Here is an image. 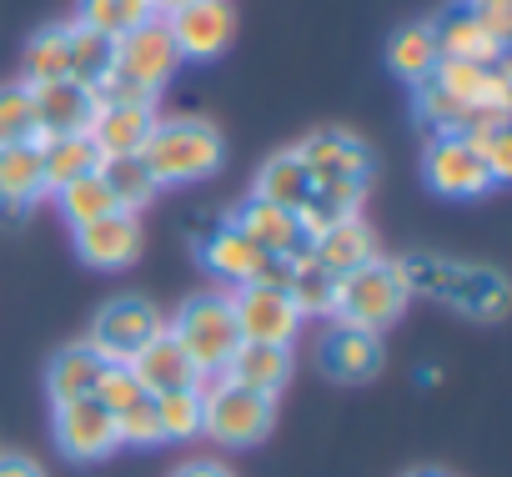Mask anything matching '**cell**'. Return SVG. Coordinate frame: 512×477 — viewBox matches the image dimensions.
<instances>
[{"label":"cell","mask_w":512,"mask_h":477,"mask_svg":"<svg viewBox=\"0 0 512 477\" xmlns=\"http://www.w3.org/2000/svg\"><path fill=\"white\" fill-rule=\"evenodd\" d=\"M106 372V357L91 347V342H76V347H61L56 362L46 367V392L51 402H71V397H91L96 392V377Z\"/></svg>","instance_id":"obj_26"},{"label":"cell","mask_w":512,"mask_h":477,"mask_svg":"<svg viewBox=\"0 0 512 477\" xmlns=\"http://www.w3.org/2000/svg\"><path fill=\"white\" fill-rule=\"evenodd\" d=\"M201 392V432H211L216 442L226 447H251V442H262L277 422V397H262V392H251V387H236L226 382L221 372L216 377H201L196 382Z\"/></svg>","instance_id":"obj_3"},{"label":"cell","mask_w":512,"mask_h":477,"mask_svg":"<svg viewBox=\"0 0 512 477\" xmlns=\"http://www.w3.org/2000/svg\"><path fill=\"white\" fill-rule=\"evenodd\" d=\"M111 51H116V41L96 36L81 21L46 26L26 46V81H86V86H96L111 71Z\"/></svg>","instance_id":"obj_2"},{"label":"cell","mask_w":512,"mask_h":477,"mask_svg":"<svg viewBox=\"0 0 512 477\" xmlns=\"http://www.w3.org/2000/svg\"><path fill=\"white\" fill-rule=\"evenodd\" d=\"M36 96L26 81L0 86V146L6 141H36Z\"/></svg>","instance_id":"obj_36"},{"label":"cell","mask_w":512,"mask_h":477,"mask_svg":"<svg viewBox=\"0 0 512 477\" xmlns=\"http://www.w3.org/2000/svg\"><path fill=\"white\" fill-rule=\"evenodd\" d=\"M141 161L151 166L156 186H186V181H201L211 176L221 161H226V141L211 121H196V116H176V121H156L146 146H141Z\"/></svg>","instance_id":"obj_1"},{"label":"cell","mask_w":512,"mask_h":477,"mask_svg":"<svg viewBox=\"0 0 512 477\" xmlns=\"http://www.w3.org/2000/svg\"><path fill=\"white\" fill-rule=\"evenodd\" d=\"M111 66H116L121 76H131L136 86H146V91H156V96H161V86L181 71V51H176V41H171L166 21H161V16H151V21H141L136 31L116 36Z\"/></svg>","instance_id":"obj_8"},{"label":"cell","mask_w":512,"mask_h":477,"mask_svg":"<svg viewBox=\"0 0 512 477\" xmlns=\"http://www.w3.org/2000/svg\"><path fill=\"white\" fill-rule=\"evenodd\" d=\"M437 61H442V51H437V36H432V26H402L397 36H392V46H387V66L402 76V81H427L432 71H437Z\"/></svg>","instance_id":"obj_29"},{"label":"cell","mask_w":512,"mask_h":477,"mask_svg":"<svg viewBox=\"0 0 512 477\" xmlns=\"http://www.w3.org/2000/svg\"><path fill=\"white\" fill-rule=\"evenodd\" d=\"M287 297H292V307H297L302 317H332V312H337V277H332L327 267H317L312 252H307V257L292 262Z\"/></svg>","instance_id":"obj_30"},{"label":"cell","mask_w":512,"mask_h":477,"mask_svg":"<svg viewBox=\"0 0 512 477\" xmlns=\"http://www.w3.org/2000/svg\"><path fill=\"white\" fill-rule=\"evenodd\" d=\"M91 91H96V106H156V91L136 86V81H131V76H121L116 66H111Z\"/></svg>","instance_id":"obj_39"},{"label":"cell","mask_w":512,"mask_h":477,"mask_svg":"<svg viewBox=\"0 0 512 477\" xmlns=\"http://www.w3.org/2000/svg\"><path fill=\"white\" fill-rule=\"evenodd\" d=\"M56 206H61V216H66L71 226H86V221H96V216L121 211L116 196H111V186L101 181V171H86V176L66 181V186L56 191Z\"/></svg>","instance_id":"obj_32"},{"label":"cell","mask_w":512,"mask_h":477,"mask_svg":"<svg viewBox=\"0 0 512 477\" xmlns=\"http://www.w3.org/2000/svg\"><path fill=\"white\" fill-rule=\"evenodd\" d=\"M422 171H427V186L452 201H467V196H482L487 186H497L482 151L467 136H437L422 156Z\"/></svg>","instance_id":"obj_13"},{"label":"cell","mask_w":512,"mask_h":477,"mask_svg":"<svg viewBox=\"0 0 512 477\" xmlns=\"http://www.w3.org/2000/svg\"><path fill=\"white\" fill-rule=\"evenodd\" d=\"M417 91V116H422V126L432 131V136H462V126H467V101H457V96H447L432 76L427 81H417L412 86Z\"/></svg>","instance_id":"obj_34"},{"label":"cell","mask_w":512,"mask_h":477,"mask_svg":"<svg viewBox=\"0 0 512 477\" xmlns=\"http://www.w3.org/2000/svg\"><path fill=\"white\" fill-rule=\"evenodd\" d=\"M226 382L236 387H251L262 397H277L292 377V347H272V342H236V352L226 357L221 367Z\"/></svg>","instance_id":"obj_22"},{"label":"cell","mask_w":512,"mask_h":477,"mask_svg":"<svg viewBox=\"0 0 512 477\" xmlns=\"http://www.w3.org/2000/svg\"><path fill=\"white\" fill-rule=\"evenodd\" d=\"M36 96V131L41 136H81L96 121V91L86 81H26ZM36 136V141H41Z\"/></svg>","instance_id":"obj_14"},{"label":"cell","mask_w":512,"mask_h":477,"mask_svg":"<svg viewBox=\"0 0 512 477\" xmlns=\"http://www.w3.org/2000/svg\"><path fill=\"white\" fill-rule=\"evenodd\" d=\"M101 181L111 186V196H116V206L121 211H141L161 186H156V176H151V166L141 161V156H101Z\"/></svg>","instance_id":"obj_31"},{"label":"cell","mask_w":512,"mask_h":477,"mask_svg":"<svg viewBox=\"0 0 512 477\" xmlns=\"http://www.w3.org/2000/svg\"><path fill=\"white\" fill-rule=\"evenodd\" d=\"M176 6H186V0H151V16H171Z\"/></svg>","instance_id":"obj_44"},{"label":"cell","mask_w":512,"mask_h":477,"mask_svg":"<svg viewBox=\"0 0 512 477\" xmlns=\"http://www.w3.org/2000/svg\"><path fill=\"white\" fill-rule=\"evenodd\" d=\"M161 21H166L181 61H216L231 46V36H236L231 0H186V6H176Z\"/></svg>","instance_id":"obj_9"},{"label":"cell","mask_w":512,"mask_h":477,"mask_svg":"<svg viewBox=\"0 0 512 477\" xmlns=\"http://www.w3.org/2000/svg\"><path fill=\"white\" fill-rule=\"evenodd\" d=\"M0 477H46L41 462L21 457V452H0Z\"/></svg>","instance_id":"obj_42"},{"label":"cell","mask_w":512,"mask_h":477,"mask_svg":"<svg viewBox=\"0 0 512 477\" xmlns=\"http://www.w3.org/2000/svg\"><path fill=\"white\" fill-rule=\"evenodd\" d=\"M176 477H231L221 462H186V467H176Z\"/></svg>","instance_id":"obj_43"},{"label":"cell","mask_w":512,"mask_h":477,"mask_svg":"<svg viewBox=\"0 0 512 477\" xmlns=\"http://www.w3.org/2000/svg\"><path fill=\"white\" fill-rule=\"evenodd\" d=\"M156 422L166 442H186L201 432V392L196 387H176V392H156Z\"/></svg>","instance_id":"obj_35"},{"label":"cell","mask_w":512,"mask_h":477,"mask_svg":"<svg viewBox=\"0 0 512 477\" xmlns=\"http://www.w3.org/2000/svg\"><path fill=\"white\" fill-rule=\"evenodd\" d=\"M166 332L181 342V352L196 362L201 377H216L226 367V357L236 352V342H241L236 312H231V292H201V297H191Z\"/></svg>","instance_id":"obj_5"},{"label":"cell","mask_w":512,"mask_h":477,"mask_svg":"<svg viewBox=\"0 0 512 477\" xmlns=\"http://www.w3.org/2000/svg\"><path fill=\"white\" fill-rule=\"evenodd\" d=\"M297 161L307 166L312 186H322V181H367L372 176V151L347 131H312L297 146Z\"/></svg>","instance_id":"obj_16"},{"label":"cell","mask_w":512,"mask_h":477,"mask_svg":"<svg viewBox=\"0 0 512 477\" xmlns=\"http://www.w3.org/2000/svg\"><path fill=\"white\" fill-rule=\"evenodd\" d=\"M312 262L327 267L332 277H347V272L377 262V236L362 216H342V221H332L327 231L312 236Z\"/></svg>","instance_id":"obj_21"},{"label":"cell","mask_w":512,"mask_h":477,"mask_svg":"<svg viewBox=\"0 0 512 477\" xmlns=\"http://www.w3.org/2000/svg\"><path fill=\"white\" fill-rule=\"evenodd\" d=\"M161 312L146 302V297H116L96 312L91 322V347L106 357V362H131L156 332H161Z\"/></svg>","instance_id":"obj_11"},{"label":"cell","mask_w":512,"mask_h":477,"mask_svg":"<svg viewBox=\"0 0 512 477\" xmlns=\"http://www.w3.org/2000/svg\"><path fill=\"white\" fill-rule=\"evenodd\" d=\"M472 16H477V26H482L497 46H507V36H512V6H507V0H477Z\"/></svg>","instance_id":"obj_41"},{"label":"cell","mask_w":512,"mask_h":477,"mask_svg":"<svg viewBox=\"0 0 512 477\" xmlns=\"http://www.w3.org/2000/svg\"><path fill=\"white\" fill-rule=\"evenodd\" d=\"M91 397L116 417V412H126V407H131L136 397H146V392H141V382L131 377V367H126V362H106V372L96 377V392H91Z\"/></svg>","instance_id":"obj_38"},{"label":"cell","mask_w":512,"mask_h":477,"mask_svg":"<svg viewBox=\"0 0 512 477\" xmlns=\"http://www.w3.org/2000/svg\"><path fill=\"white\" fill-rule=\"evenodd\" d=\"M36 146H41L46 191H61L66 181H76V176H86V171L101 166V151H96L91 131H81V136H41Z\"/></svg>","instance_id":"obj_27"},{"label":"cell","mask_w":512,"mask_h":477,"mask_svg":"<svg viewBox=\"0 0 512 477\" xmlns=\"http://www.w3.org/2000/svg\"><path fill=\"white\" fill-rule=\"evenodd\" d=\"M317 362H322V372L337 377V382H367V377L382 372V337L367 332V327L332 322V327L322 332Z\"/></svg>","instance_id":"obj_17"},{"label":"cell","mask_w":512,"mask_h":477,"mask_svg":"<svg viewBox=\"0 0 512 477\" xmlns=\"http://www.w3.org/2000/svg\"><path fill=\"white\" fill-rule=\"evenodd\" d=\"M231 312H236L241 342H272V347H292L307 322L282 287H236Z\"/></svg>","instance_id":"obj_10"},{"label":"cell","mask_w":512,"mask_h":477,"mask_svg":"<svg viewBox=\"0 0 512 477\" xmlns=\"http://www.w3.org/2000/svg\"><path fill=\"white\" fill-rule=\"evenodd\" d=\"M51 432H56V447L76 462H101L121 447L116 437V417L96 402V397H71V402H56L51 412Z\"/></svg>","instance_id":"obj_12"},{"label":"cell","mask_w":512,"mask_h":477,"mask_svg":"<svg viewBox=\"0 0 512 477\" xmlns=\"http://www.w3.org/2000/svg\"><path fill=\"white\" fill-rule=\"evenodd\" d=\"M116 437H121V447H156V442H166V437H161V422H156L151 392L136 397L126 412H116Z\"/></svg>","instance_id":"obj_37"},{"label":"cell","mask_w":512,"mask_h":477,"mask_svg":"<svg viewBox=\"0 0 512 477\" xmlns=\"http://www.w3.org/2000/svg\"><path fill=\"white\" fill-rule=\"evenodd\" d=\"M417 477H437V472H417Z\"/></svg>","instance_id":"obj_45"},{"label":"cell","mask_w":512,"mask_h":477,"mask_svg":"<svg viewBox=\"0 0 512 477\" xmlns=\"http://www.w3.org/2000/svg\"><path fill=\"white\" fill-rule=\"evenodd\" d=\"M472 146L482 151V161H487L492 181H507V176H512V141H507V126H492V131H482Z\"/></svg>","instance_id":"obj_40"},{"label":"cell","mask_w":512,"mask_h":477,"mask_svg":"<svg viewBox=\"0 0 512 477\" xmlns=\"http://www.w3.org/2000/svg\"><path fill=\"white\" fill-rule=\"evenodd\" d=\"M231 226H241L246 236L262 252H272V257H287V262H297V257H307L312 252V242H307V231H302V221H297V211H282V206H272V201H241L236 206V216H231Z\"/></svg>","instance_id":"obj_18"},{"label":"cell","mask_w":512,"mask_h":477,"mask_svg":"<svg viewBox=\"0 0 512 477\" xmlns=\"http://www.w3.org/2000/svg\"><path fill=\"white\" fill-rule=\"evenodd\" d=\"M432 81H437L447 96L467 101V106H507V71H502V61L487 66V61L442 56L437 71H432Z\"/></svg>","instance_id":"obj_23"},{"label":"cell","mask_w":512,"mask_h":477,"mask_svg":"<svg viewBox=\"0 0 512 477\" xmlns=\"http://www.w3.org/2000/svg\"><path fill=\"white\" fill-rule=\"evenodd\" d=\"M201 262H206V272H216L221 282H236V287H282L287 292V277H292V262L262 252L241 226L211 231L201 242Z\"/></svg>","instance_id":"obj_7"},{"label":"cell","mask_w":512,"mask_h":477,"mask_svg":"<svg viewBox=\"0 0 512 477\" xmlns=\"http://www.w3.org/2000/svg\"><path fill=\"white\" fill-rule=\"evenodd\" d=\"M76 21L91 26L96 36L116 41V36L136 31L141 21H151V0H81V6H76Z\"/></svg>","instance_id":"obj_33"},{"label":"cell","mask_w":512,"mask_h":477,"mask_svg":"<svg viewBox=\"0 0 512 477\" xmlns=\"http://www.w3.org/2000/svg\"><path fill=\"white\" fill-rule=\"evenodd\" d=\"M407 282H402V272H397V262H367V267H357V272H347V277H337V322H347V327H367V332H382L387 322H397L402 317V307H407Z\"/></svg>","instance_id":"obj_6"},{"label":"cell","mask_w":512,"mask_h":477,"mask_svg":"<svg viewBox=\"0 0 512 477\" xmlns=\"http://www.w3.org/2000/svg\"><path fill=\"white\" fill-rule=\"evenodd\" d=\"M136 252H141V221H136V211H111V216H96V221L76 226V257L86 267L116 272V267H131Z\"/></svg>","instance_id":"obj_15"},{"label":"cell","mask_w":512,"mask_h":477,"mask_svg":"<svg viewBox=\"0 0 512 477\" xmlns=\"http://www.w3.org/2000/svg\"><path fill=\"white\" fill-rule=\"evenodd\" d=\"M432 36H437V51H442V56L487 61V66H497V61H502V46L477 26L472 6H452V11H442V16L432 21Z\"/></svg>","instance_id":"obj_25"},{"label":"cell","mask_w":512,"mask_h":477,"mask_svg":"<svg viewBox=\"0 0 512 477\" xmlns=\"http://www.w3.org/2000/svg\"><path fill=\"white\" fill-rule=\"evenodd\" d=\"M256 201H272V206H282V211H297L307 196H312V176H307V166L297 161V151H277L262 171H256V191H251Z\"/></svg>","instance_id":"obj_28"},{"label":"cell","mask_w":512,"mask_h":477,"mask_svg":"<svg viewBox=\"0 0 512 477\" xmlns=\"http://www.w3.org/2000/svg\"><path fill=\"white\" fill-rule=\"evenodd\" d=\"M41 196H46L41 146L36 141H6V146H0V216L21 221Z\"/></svg>","instance_id":"obj_19"},{"label":"cell","mask_w":512,"mask_h":477,"mask_svg":"<svg viewBox=\"0 0 512 477\" xmlns=\"http://www.w3.org/2000/svg\"><path fill=\"white\" fill-rule=\"evenodd\" d=\"M462 6H477V0H462Z\"/></svg>","instance_id":"obj_46"},{"label":"cell","mask_w":512,"mask_h":477,"mask_svg":"<svg viewBox=\"0 0 512 477\" xmlns=\"http://www.w3.org/2000/svg\"><path fill=\"white\" fill-rule=\"evenodd\" d=\"M126 367H131V377L141 382V392H151V397H156V392H176V387H196V382H201L196 362L181 352V342H176L166 327H161V332H156V337H151Z\"/></svg>","instance_id":"obj_20"},{"label":"cell","mask_w":512,"mask_h":477,"mask_svg":"<svg viewBox=\"0 0 512 477\" xmlns=\"http://www.w3.org/2000/svg\"><path fill=\"white\" fill-rule=\"evenodd\" d=\"M407 292H432L472 317H502L507 312V287L497 272H477V267H457V262H437V257H402L397 262Z\"/></svg>","instance_id":"obj_4"},{"label":"cell","mask_w":512,"mask_h":477,"mask_svg":"<svg viewBox=\"0 0 512 477\" xmlns=\"http://www.w3.org/2000/svg\"><path fill=\"white\" fill-rule=\"evenodd\" d=\"M156 126V106H101L91 121V141L101 156H141Z\"/></svg>","instance_id":"obj_24"}]
</instances>
